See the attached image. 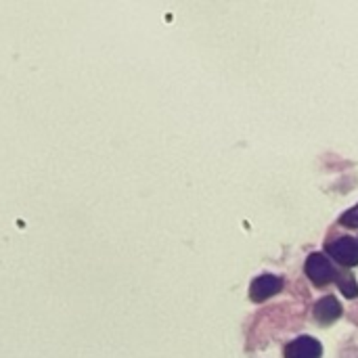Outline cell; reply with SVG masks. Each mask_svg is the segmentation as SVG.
I'll return each instance as SVG.
<instances>
[{
	"instance_id": "1",
	"label": "cell",
	"mask_w": 358,
	"mask_h": 358,
	"mask_svg": "<svg viewBox=\"0 0 358 358\" xmlns=\"http://www.w3.org/2000/svg\"><path fill=\"white\" fill-rule=\"evenodd\" d=\"M304 271H306L308 279L317 287H325L331 281H338V277H340V273L334 268V264L329 262V258L325 254H313V256H308Z\"/></svg>"
},
{
	"instance_id": "2",
	"label": "cell",
	"mask_w": 358,
	"mask_h": 358,
	"mask_svg": "<svg viewBox=\"0 0 358 358\" xmlns=\"http://www.w3.org/2000/svg\"><path fill=\"white\" fill-rule=\"evenodd\" d=\"M329 256L340 262L342 266L346 268H352V266H358V241L352 239V237H340L336 241H331L327 248Z\"/></svg>"
},
{
	"instance_id": "3",
	"label": "cell",
	"mask_w": 358,
	"mask_h": 358,
	"mask_svg": "<svg viewBox=\"0 0 358 358\" xmlns=\"http://www.w3.org/2000/svg\"><path fill=\"white\" fill-rule=\"evenodd\" d=\"M283 289V279L275 277V275H262L258 279L252 281L250 287V298L252 302H264L268 298H273L275 294H279Z\"/></svg>"
},
{
	"instance_id": "4",
	"label": "cell",
	"mask_w": 358,
	"mask_h": 358,
	"mask_svg": "<svg viewBox=\"0 0 358 358\" xmlns=\"http://www.w3.org/2000/svg\"><path fill=\"white\" fill-rule=\"evenodd\" d=\"M321 355H323L321 342H317L315 338H308V336L294 340L285 348V358H321Z\"/></svg>"
},
{
	"instance_id": "5",
	"label": "cell",
	"mask_w": 358,
	"mask_h": 358,
	"mask_svg": "<svg viewBox=\"0 0 358 358\" xmlns=\"http://www.w3.org/2000/svg\"><path fill=\"white\" fill-rule=\"evenodd\" d=\"M315 317H317V321L321 325H331V323H336L342 317V304L334 296H327V298L317 302Z\"/></svg>"
},
{
	"instance_id": "6",
	"label": "cell",
	"mask_w": 358,
	"mask_h": 358,
	"mask_svg": "<svg viewBox=\"0 0 358 358\" xmlns=\"http://www.w3.org/2000/svg\"><path fill=\"white\" fill-rule=\"evenodd\" d=\"M338 287L342 289V294L346 298H357L358 296V285L352 275H340L338 277Z\"/></svg>"
},
{
	"instance_id": "7",
	"label": "cell",
	"mask_w": 358,
	"mask_h": 358,
	"mask_svg": "<svg viewBox=\"0 0 358 358\" xmlns=\"http://www.w3.org/2000/svg\"><path fill=\"white\" fill-rule=\"evenodd\" d=\"M340 222L344 227H348V229H358V206L350 208L348 212H344L342 218H340Z\"/></svg>"
}]
</instances>
